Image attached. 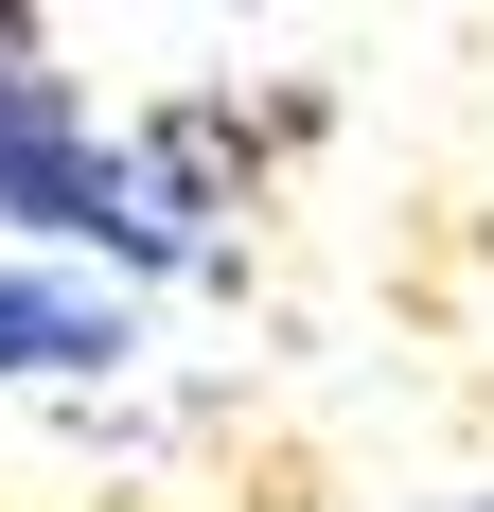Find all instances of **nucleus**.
<instances>
[{
	"label": "nucleus",
	"mask_w": 494,
	"mask_h": 512,
	"mask_svg": "<svg viewBox=\"0 0 494 512\" xmlns=\"http://www.w3.org/2000/svg\"><path fill=\"white\" fill-rule=\"evenodd\" d=\"M195 177H177V142H106L89 89L71 71H36V53L0 36V230H53V248H124V265H195Z\"/></svg>",
	"instance_id": "obj_1"
},
{
	"label": "nucleus",
	"mask_w": 494,
	"mask_h": 512,
	"mask_svg": "<svg viewBox=\"0 0 494 512\" xmlns=\"http://www.w3.org/2000/svg\"><path fill=\"white\" fill-rule=\"evenodd\" d=\"M477 512H494V495H477Z\"/></svg>",
	"instance_id": "obj_3"
},
{
	"label": "nucleus",
	"mask_w": 494,
	"mask_h": 512,
	"mask_svg": "<svg viewBox=\"0 0 494 512\" xmlns=\"http://www.w3.org/2000/svg\"><path fill=\"white\" fill-rule=\"evenodd\" d=\"M18 371H124V301H106V283H0V389H18Z\"/></svg>",
	"instance_id": "obj_2"
}]
</instances>
